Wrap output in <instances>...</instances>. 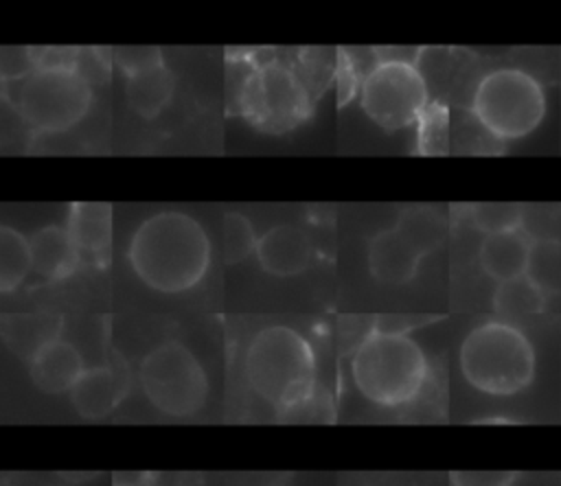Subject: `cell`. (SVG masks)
I'll return each mask as SVG.
<instances>
[{"label": "cell", "instance_id": "2e32d148", "mask_svg": "<svg viewBox=\"0 0 561 486\" xmlns=\"http://www.w3.org/2000/svg\"><path fill=\"white\" fill-rule=\"evenodd\" d=\"M0 333L11 352L31 361L39 350L59 339L61 317L57 313L2 315Z\"/></svg>", "mask_w": 561, "mask_h": 486}, {"label": "cell", "instance_id": "5bb4252c", "mask_svg": "<svg viewBox=\"0 0 561 486\" xmlns=\"http://www.w3.org/2000/svg\"><path fill=\"white\" fill-rule=\"evenodd\" d=\"M419 250L392 225L377 232L368 243V269L388 285H403L414 278L419 263Z\"/></svg>", "mask_w": 561, "mask_h": 486}, {"label": "cell", "instance_id": "3957f363", "mask_svg": "<svg viewBox=\"0 0 561 486\" xmlns=\"http://www.w3.org/2000/svg\"><path fill=\"white\" fill-rule=\"evenodd\" d=\"M351 377L368 403L397 409L421 396L430 379V363L408 333L373 328L351 357Z\"/></svg>", "mask_w": 561, "mask_h": 486}, {"label": "cell", "instance_id": "30bf717a", "mask_svg": "<svg viewBox=\"0 0 561 486\" xmlns=\"http://www.w3.org/2000/svg\"><path fill=\"white\" fill-rule=\"evenodd\" d=\"M129 390V374L123 361L85 368L68 392L70 405L85 420H101L114 412Z\"/></svg>", "mask_w": 561, "mask_h": 486}, {"label": "cell", "instance_id": "cb8c5ba5", "mask_svg": "<svg viewBox=\"0 0 561 486\" xmlns=\"http://www.w3.org/2000/svg\"><path fill=\"white\" fill-rule=\"evenodd\" d=\"M419 151L427 155L447 151V109L436 103L419 118Z\"/></svg>", "mask_w": 561, "mask_h": 486}, {"label": "cell", "instance_id": "484cf974", "mask_svg": "<svg viewBox=\"0 0 561 486\" xmlns=\"http://www.w3.org/2000/svg\"><path fill=\"white\" fill-rule=\"evenodd\" d=\"M37 68L31 46H7L0 50L2 79H26Z\"/></svg>", "mask_w": 561, "mask_h": 486}, {"label": "cell", "instance_id": "4316f807", "mask_svg": "<svg viewBox=\"0 0 561 486\" xmlns=\"http://www.w3.org/2000/svg\"><path fill=\"white\" fill-rule=\"evenodd\" d=\"M513 471H454L449 475L451 486H513Z\"/></svg>", "mask_w": 561, "mask_h": 486}, {"label": "cell", "instance_id": "603a6c76", "mask_svg": "<svg viewBox=\"0 0 561 486\" xmlns=\"http://www.w3.org/2000/svg\"><path fill=\"white\" fill-rule=\"evenodd\" d=\"M469 212L476 228L484 234L517 230L524 219V208L517 204H476Z\"/></svg>", "mask_w": 561, "mask_h": 486}, {"label": "cell", "instance_id": "277c9868", "mask_svg": "<svg viewBox=\"0 0 561 486\" xmlns=\"http://www.w3.org/2000/svg\"><path fill=\"white\" fill-rule=\"evenodd\" d=\"M458 361L465 381L489 396H513L535 379V348L506 320L473 326L460 344Z\"/></svg>", "mask_w": 561, "mask_h": 486}, {"label": "cell", "instance_id": "4fadbf2b", "mask_svg": "<svg viewBox=\"0 0 561 486\" xmlns=\"http://www.w3.org/2000/svg\"><path fill=\"white\" fill-rule=\"evenodd\" d=\"M535 243L524 228L486 234L480 243L478 261L497 285L528 274Z\"/></svg>", "mask_w": 561, "mask_h": 486}, {"label": "cell", "instance_id": "6da1fadb", "mask_svg": "<svg viewBox=\"0 0 561 486\" xmlns=\"http://www.w3.org/2000/svg\"><path fill=\"white\" fill-rule=\"evenodd\" d=\"M127 261L149 289L182 293L204 278L210 265V239L186 212H156L134 230Z\"/></svg>", "mask_w": 561, "mask_h": 486}, {"label": "cell", "instance_id": "8fae6325", "mask_svg": "<svg viewBox=\"0 0 561 486\" xmlns=\"http://www.w3.org/2000/svg\"><path fill=\"white\" fill-rule=\"evenodd\" d=\"M66 232L70 234L81 263L103 267L112 247V206L103 201H75L68 206Z\"/></svg>", "mask_w": 561, "mask_h": 486}, {"label": "cell", "instance_id": "d6986e66", "mask_svg": "<svg viewBox=\"0 0 561 486\" xmlns=\"http://www.w3.org/2000/svg\"><path fill=\"white\" fill-rule=\"evenodd\" d=\"M546 293L543 285L530 274L500 282L493 293V306L504 317H522L543 311Z\"/></svg>", "mask_w": 561, "mask_h": 486}, {"label": "cell", "instance_id": "9c48e42d", "mask_svg": "<svg viewBox=\"0 0 561 486\" xmlns=\"http://www.w3.org/2000/svg\"><path fill=\"white\" fill-rule=\"evenodd\" d=\"M362 109L383 129L412 125L427 109V83L410 61H379L364 74Z\"/></svg>", "mask_w": 561, "mask_h": 486}, {"label": "cell", "instance_id": "83f0119b", "mask_svg": "<svg viewBox=\"0 0 561 486\" xmlns=\"http://www.w3.org/2000/svg\"><path fill=\"white\" fill-rule=\"evenodd\" d=\"M337 90H340V101H348L355 92V70L353 61L346 59V53L340 50V66H337Z\"/></svg>", "mask_w": 561, "mask_h": 486}, {"label": "cell", "instance_id": "ba28073f", "mask_svg": "<svg viewBox=\"0 0 561 486\" xmlns=\"http://www.w3.org/2000/svg\"><path fill=\"white\" fill-rule=\"evenodd\" d=\"M239 103L245 118L270 134L296 127L311 109L305 83L291 68L276 61L256 66L243 79Z\"/></svg>", "mask_w": 561, "mask_h": 486}, {"label": "cell", "instance_id": "ac0fdd59", "mask_svg": "<svg viewBox=\"0 0 561 486\" xmlns=\"http://www.w3.org/2000/svg\"><path fill=\"white\" fill-rule=\"evenodd\" d=\"M125 92H127V101H129L131 109L140 116H145V118H151L171 99V94H173V74L169 72L167 66L147 70L142 74L129 77L127 85H125Z\"/></svg>", "mask_w": 561, "mask_h": 486}, {"label": "cell", "instance_id": "52a82bcc", "mask_svg": "<svg viewBox=\"0 0 561 486\" xmlns=\"http://www.w3.org/2000/svg\"><path fill=\"white\" fill-rule=\"evenodd\" d=\"M90 101V83L77 68H35L20 83L15 107L31 127L64 131L85 116Z\"/></svg>", "mask_w": 561, "mask_h": 486}, {"label": "cell", "instance_id": "e0dca14e", "mask_svg": "<svg viewBox=\"0 0 561 486\" xmlns=\"http://www.w3.org/2000/svg\"><path fill=\"white\" fill-rule=\"evenodd\" d=\"M31 243V263L33 271L44 280H61L70 276L81 263L79 252L66 232L59 225L39 228L28 236Z\"/></svg>", "mask_w": 561, "mask_h": 486}, {"label": "cell", "instance_id": "5b68a950", "mask_svg": "<svg viewBox=\"0 0 561 486\" xmlns=\"http://www.w3.org/2000/svg\"><path fill=\"white\" fill-rule=\"evenodd\" d=\"M471 109L476 120L497 140H517L537 129L546 114L539 81L517 68H500L480 79Z\"/></svg>", "mask_w": 561, "mask_h": 486}, {"label": "cell", "instance_id": "f1b7e54d", "mask_svg": "<svg viewBox=\"0 0 561 486\" xmlns=\"http://www.w3.org/2000/svg\"><path fill=\"white\" fill-rule=\"evenodd\" d=\"M116 486H121V484H116ZM123 486H125V484H123Z\"/></svg>", "mask_w": 561, "mask_h": 486}, {"label": "cell", "instance_id": "44dd1931", "mask_svg": "<svg viewBox=\"0 0 561 486\" xmlns=\"http://www.w3.org/2000/svg\"><path fill=\"white\" fill-rule=\"evenodd\" d=\"M31 269L28 239L11 225H0V291H13Z\"/></svg>", "mask_w": 561, "mask_h": 486}, {"label": "cell", "instance_id": "7c38bea8", "mask_svg": "<svg viewBox=\"0 0 561 486\" xmlns=\"http://www.w3.org/2000/svg\"><path fill=\"white\" fill-rule=\"evenodd\" d=\"M254 254L263 271L272 276H296L309 267L313 247L302 228L280 223L259 236Z\"/></svg>", "mask_w": 561, "mask_h": 486}, {"label": "cell", "instance_id": "ffe728a7", "mask_svg": "<svg viewBox=\"0 0 561 486\" xmlns=\"http://www.w3.org/2000/svg\"><path fill=\"white\" fill-rule=\"evenodd\" d=\"M394 228L419 250L421 256L434 252L445 239L443 217L427 206H410L401 210Z\"/></svg>", "mask_w": 561, "mask_h": 486}, {"label": "cell", "instance_id": "8992f818", "mask_svg": "<svg viewBox=\"0 0 561 486\" xmlns=\"http://www.w3.org/2000/svg\"><path fill=\"white\" fill-rule=\"evenodd\" d=\"M140 385L147 401L173 418L197 414L208 398V377L182 342H164L140 361Z\"/></svg>", "mask_w": 561, "mask_h": 486}, {"label": "cell", "instance_id": "d4e9b609", "mask_svg": "<svg viewBox=\"0 0 561 486\" xmlns=\"http://www.w3.org/2000/svg\"><path fill=\"white\" fill-rule=\"evenodd\" d=\"M112 55H114V63L125 72L127 79L164 66L162 53L156 46H121Z\"/></svg>", "mask_w": 561, "mask_h": 486}, {"label": "cell", "instance_id": "7a4b0ae2", "mask_svg": "<svg viewBox=\"0 0 561 486\" xmlns=\"http://www.w3.org/2000/svg\"><path fill=\"white\" fill-rule=\"evenodd\" d=\"M243 374L250 390L274 407L278 418L305 403L316 390V355L291 326L272 324L248 344Z\"/></svg>", "mask_w": 561, "mask_h": 486}, {"label": "cell", "instance_id": "9a60e30c", "mask_svg": "<svg viewBox=\"0 0 561 486\" xmlns=\"http://www.w3.org/2000/svg\"><path fill=\"white\" fill-rule=\"evenodd\" d=\"M83 370V357L64 339L48 344L28 361V377L44 394H68Z\"/></svg>", "mask_w": 561, "mask_h": 486}, {"label": "cell", "instance_id": "7402d4cb", "mask_svg": "<svg viewBox=\"0 0 561 486\" xmlns=\"http://www.w3.org/2000/svg\"><path fill=\"white\" fill-rule=\"evenodd\" d=\"M259 236L250 219L241 212H226L221 221V256L226 263H239L256 252Z\"/></svg>", "mask_w": 561, "mask_h": 486}]
</instances>
